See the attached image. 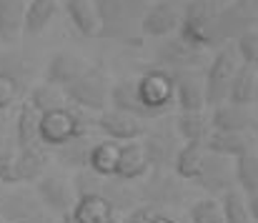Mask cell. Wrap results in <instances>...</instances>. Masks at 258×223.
<instances>
[{
	"label": "cell",
	"instance_id": "obj_25",
	"mask_svg": "<svg viewBox=\"0 0 258 223\" xmlns=\"http://www.w3.org/2000/svg\"><path fill=\"white\" fill-rule=\"evenodd\" d=\"M206 143L201 141H190V143H183V148L175 150L173 155V171L178 178H185V181H193L203 165V158H206Z\"/></svg>",
	"mask_w": 258,
	"mask_h": 223
},
{
	"label": "cell",
	"instance_id": "obj_23",
	"mask_svg": "<svg viewBox=\"0 0 258 223\" xmlns=\"http://www.w3.org/2000/svg\"><path fill=\"white\" fill-rule=\"evenodd\" d=\"M28 0H0V43H15L23 35V15Z\"/></svg>",
	"mask_w": 258,
	"mask_h": 223
},
{
	"label": "cell",
	"instance_id": "obj_9",
	"mask_svg": "<svg viewBox=\"0 0 258 223\" xmlns=\"http://www.w3.org/2000/svg\"><path fill=\"white\" fill-rule=\"evenodd\" d=\"M48 160H50V153L43 143L33 148H20L15 153L10 186H33L43 173H48Z\"/></svg>",
	"mask_w": 258,
	"mask_h": 223
},
{
	"label": "cell",
	"instance_id": "obj_20",
	"mask_svg": "<svg viewBox=\"0 0 258 223\" xmlns=\"http://www.w3.org/2000/svg\"><path fill=\"white\" fill-rule=\"evenodd\" d=\"M60 8V0H28L25 15H23V35H40L50 20L55 18Z\"/></svg>",
	"mask_w": 258,
	"mask_h": 223
},
{
	"label": "cell",
	"instance_id": "obj_27",
	"mask_svg": "<svg viewBox=\"0 0 258 223\" xmlns=\"http://www.w3.org/2000/svg\"><path fill=\"white\" fill-rule=\"evenodd\" d=\"M175 131L178 136L190 143V141H201L206 143L208 133H211V118L206 116V110H196V113H180L175 118Z\"/></svg>",
	"mask_w": 258,
	"mask_h": 223
},
{
	"label": "cell",
	"instance_id": "obj_6",
	"mask_svg": "<svg viewBox=\"0 0 258 223\" xmlns=\"http://www.w3.org/2000/svg\"><path fill=\"white\" fill-rule=\"evenodd\" d=\"M63 93H66V100L73 103L76 108H81L83 113H86V110L103 113V110L108 108L110 83H108V78L100 73V71L88 68L76 83H71L68 88H63Z\"/></svg>",
	"mask_w": 258,
	"mask_h": 223
},
{
	"label": "cell",
	"instance_id": "obj_35",
	"mask_svg": "<svg viewBox=\"0 0 258 223\" xmlns=\"http://www.w3.org/2000/svg\"><path fill=\"white\" fill-rule=\"evenodd\" d=\"M23 223H60V218L53 216V213H48V211H40V213L30 216L28 221H23Z\"/></svg>",
	"mask_w": 258,
	"mask_h": 223
},
{
	"label": "cell",
	"instance_id": "obj_22",
	"mask_svg": "<svg viewBox=\"0 0 258 223\" xmlns=\"http://www.w3.org/2000/svg\"><path fill=\"white\" fill-rule=\"evenodd\" d=\"M118 153H120V143L95 141L88 153V171H93L100 178H113L115 168H118Z\"/></svg>",
	"mask_w": 258,
	"mask_h": 223
},
{
	"label": "cell",
	"instance_id": "obj_33",
	"mask_svg": "<svg viewBox=\"0 0 258 223\" xmlns=\"http://www.w3.org/2000/svg\"><path fill=\"white\" fill-rule=\"evenodd\" d=\"M20 88H23L20 78H15V75L0 71V113H5L8 108H13V105L18 103V98H20Z\"/></svg>",
	"mask_w": 258,
	"mask_h": 223
},
{
	"label": "cell",
	"instance_id": "obj_14",
	"mask_svg": "<svg viewBox=\"0 0 258 223\" xmlns=\"http://www.w3.org/2000/svg\"><path fill=\"white\" fill-rule=\"evenodd\" d=\"M88 61L81 58L78 53H71V50H60V53H53L48 66H45V83L50 85H58V88H68L71 83H76L81 75L86 73Z\"/></svg>",
	"mask_w": 258,
	"mask_h": 223
},
{
	"label": "cell",
	"instance_id": "obj_2",
	"mask_svg": "<svg viewBox=\"0 0 258 223\" xmlns=\"http://www.w3.org/2000/svg\"><path fill=\"white\" fill-rule=\"evenodd\" d=\"M86 118H83V110L78 108H58V110H50V113H43L40 116V123H38V138L45 148H60L66 143H71L73 138L78 136H86Z\"/></svg>",
	"mask_w": 258,
	"mask_h": 223
},
{
	"label": "cell",
	"instance_id": "obj_37",
	"mask_svg": "<svg viewBox=\"0 0 258 223\" xmlns=\"http://www.w3.org/2000/svg\"><path fill=\"white\" fill-rule=\"evenodd\" d=\"M8 188H10V186L0 181V208H3V201H5V193H8Z\"/></svg>",
	"mask_w": 258,
	"mask_h": 223
},
{
	"label": "cell",
	"instance_id": "obj_39",
	"mask_svg": "<svg viewBox=\"0 0 258 223\" xmlns=\"http://www.w3.org/2000/svg\"><path fill=\"white\" fill-rule=\"evenodd\" d=\"M60 223H78L73 218V213H66V216H60Z\"/></svg>",
	"mask_w": 258,
	"mask_h": 223
},
{
	"label": "cell",
	"instance_id": "obj_4",
	"mask_svg": "<svg viewBox=\"0 0 258 223\" xmlns=\"http://www.w3.org/2000/svg\"><path fill=\"white\" fill-rule=\"evenodd\" d=\"M136 93L143 118H158L175 105L173 80L166 71H148L141 78H136Z\"/></svg>",
	"mask_w": 258,
	"mask_h": 223
},
{
	"label": "cell",
	"instance_id": "obj_16",
	"mask_svg": "<svg viewBox=\"0 0 258 223\" xmlns=\"http://www.w3.org/2000/svg\"><path fill=\"white\" fill-rule=\"evenodd\" d=\"M148 168H151V160H148V153L143 148V143H138V141L120 143L118 168H115V176H113V178L128 183V181H136V178L146 176Z\"/></svg>",
	"mask_w": 258,
	"mask_h": 223
},
{
	"label": "cell",
	"instance_id": "obj_19",
	"mask_svg": "<svg viewBox=\"0 0 258 223\" xmlns=\"http://www.w3.org/2000/svg\"><path fill=\"white\" fill-rule=\"evenodd\" d=\"M226 103L243 105V108L258 103V68L241 63V68L236 71V78L231 83V90H228V100Z\"/></svg>",
	"mask_w": 258,
	"mask_h": 223
},
{
	"label": "cell",
	"instance_id": "obj_17",
	"mask_svg": "<svg viewBox=\"0 0 258 223\" xmlns=\"http://www.w3.org/2000/svg\"><path fill=\"white\" fill-rule=\"evenodd\" d=\"M256 141L248 136V133H221V131H211L208 138H206V150L208 153H216V155H223V158H241L246 153H253Z\"/></svg>",
	"mask_w": 258,
	"mask_h": 223
},
{
	"label": "cell",
	"instance_id": "obj_28",
	"mask_svg": "<svg viewBox=\"0 0 258 223\" xmlns=\"http://www.w3.org/2000/svg\"><path fill=\"white\" fill-rule=\"evenodd\" d=\"M93 143H95V141H90L88 133L86 136H78V138H73L71 143L55 148V158H58V163L66 165V168L83 171V168H88V153L93 148Z\"/></svg>",
	"mask_w": 258,
	"mask_h": 223
},
{
	"label": "cell",
	"instance_id": "obj_34",
	"mask_svg": "<svg viewBox=\"0 0 258 223\" xmlns=\"http://www.w3.org/2000/svg\"><path fill=\"white\" fill-rule=\"evenodd\" d=\"M156 216H161V208H156V206H151V203H146V206H133V208L128 211V216H125L123 223H153Z\"/></svg>",
	"mask_w": 258,
	"mask_h": 223
},
{
	"label": "cell",
	"instance_id": "obj_24",
	"mask_svg": "<svg viewBox=\"0 0 258 223\" xmlns=\"http://www.w3.org/2000/svg\"><path fill=\"white\" fill-rule=\"evenodd\" d=\"M71 213L78 223H115V211L103 196H81Z\"/></svg>",
	"mask_w": 258,
	"mask_h": 223
},
{
	"label": "cell",
	"instance_id": "obj_3",
	"mask_svg": "<svg viewBox=\"0 0 258 223\" xmlns=\"http://www.w3.org/2000/svg\"><path fill=\"white\" fill-rule=\"evenodd\" d=\"M238 68H241V58L236 53V45L233 43L223 45L216 53V58L211 61L206 78H203V90H206V105L208 108H216V105L228 100V90H231V83H233Z\"/></svg>",
	"mask_w": 258,
	"mask_h": 223
},
{
	"label": "cell",
	"instance_id": "obj_21",
	"mask_svg": "<svg viewBox=\"0 0 258 223\" xmlns=\"http://www.w3.org/2000/svg\"><path fill=\"white\" fill-rule=\"evenodd\" d=\"M66 10L81 35L86 38L100 35V13L95 0H66Z\"/></svg>",
	"mask_w": 258,
	"mask_h": 223
},
{
	"label": "cell",
	"instance_id": "obj_11",
	"mask_svg": "<svg viewBox=\"0 0 258 223\" xmlns=\"http://www.w3.org/2000/svg\"><path fill=\"white\" fill-rule=\"evenodd\" d=\"M180 18L183 13L171 0H156L148 5V10L141 18V33L148 38H166L180 28Z\"/></svg>",
	"mask_w": 258,
	"mask_h": 223
},
{
	"label": "cell",
	"instance_id": "obj_32",
	"mask_svg": "<svg viewBox=\"0 0 258 223\" xmlns=\"http://www.w3.org/2000/svg\"><path fill=\"white\" fill-rule=\"evenodd\" d=\"M236 53L241 58V63L258 68V30H246L238 35V40L233 43Z\"/></svg>",
	"mask_w": 258,
	"mask_h": 223
},
{
	"label": "cell",
	"instance_id": "obj_31",
	"mask_svg": "<svg viewBox=\"0 0 258 223\" xmlns=\"http://www.w3.org/2000/svg\"><path fill=\"white\" fill-rule=\"evenodd\" d=\"M190 223H223V211H221V201L218 198H203L196 201L188 208Z\"/></svg>",
	"mask_w": 258,
	"mask_h": 223
},
{
	"label": "cell",
	"instance_id": "obj_30",
	"mask_svg": "<svg viewBox=\"0 0 258 223\" xmlns=\"http://www.w3.org/2000/svg\"><path fill=\"white\" fill-rule=\"evenodd\" d=\"M221 211H223V223H251L246 196L238 188L221 196Z\"/></svg>",
	"mask_w": 258,
	"mask_h": 223
},
{
	"label": "cell",
	"instance_id": "obj_38",
	"mask_svg": "<svg viewBox=\"0 0 258 223\" xmlns=\"http://www.w3.org/2000/svg\"><path fill=\"white\" fill-rule=\"evenodd\" d=\"M153 223H175V221H173V218H168V216H163V213H161V216H156V218H153Z\"/></svg>",
	"mask_w": 258,
	"mask_h": 223
},
{
	"label": "cell",
	"instance_id": "obj_15",
	"mask_svg": "<svg viewBox=\"0 0 258 223\" xmlns=\"http://www.w3.org/2000/svg\"><path fill=\"white\" fill-rule=\"evenodd\" d=\"M208 118H211V131H221V133H248L251 128H258L256 116L248 108L233 103L216 105Z\"/></svg>",
	"mask_w": 258,
	"mask_h": 223
},
{
	"label": "cell",
	"instance_id": "obj_12",
	"mask_svg": "<svg viewBox=\"0 0 258 223\" xmlns=\"http://www.w3.org/2000/svg\"><path fill=\"white\" fill-rule=\"evenodd\" d=\"M98 131H103L108 136V141L115 143H128V141H138L143 136V126L136 116L115 110V108H105L103 113H98L95 118Z\"/></svg>",
	"mask_w": 258,
	"mask_h": 223
},
{
	"label": "cell",
	"instance_id": "obj_8",
	"mask_svg": "<svg viewBox=\"0 0 258 223\" xmlns=\"http://www.w3.org/2000/svg\"><path fill=\"white\" fill-rule=\"evenodd\" d=\"M193 181L198 183V188H203L208 193H216V196H223V193L236 188L233 160L223 158V155H216V153H206L203 165H201V171Z\"/></svg>",
	"mask_w": 258,
	"mask_h": 223
},
{
	"label": "cell",
	"instance_id": "obj_36",
	"mask_svg": "<svg viewBox=\"0 0 258 223\" xmlns=\"http://www.w3.org/2000/svg\"><path fill=\"white\" fill-rule=\"evenodd\" d=\"M246 206H248V213H251V223H258V191L246 196Z\"/></svg>",
	"mask_w": 258,
	"mask_h": 223
},
{
	"label": "cell",
	"instance_id": "obj_40",
	"mask_svg": "<svg viewBox=\"0 0 258 223\" xmlns=\"http://www.w3.org/2000/svg\"><path fill=\"white\" fill-rule=\"evenodd\" d=\"M256 146H258V138H256Z\"/></svg>",
	"mask_w": 258,
	"mask_h": 223
},
{
	"label": "cell",
	"instance_id": "obj_5",
	"mask_svg": "<svg viewBox=\"0 0 258 223\" xmlns=\"http://www.w3.org/2000/svg\"><path fill=\"white\" fill-rule=\"evenodd\" d=\"M156 3V0H153ZM100 13V35L108 38H125L128 30L138 23V13L148 10V0H95Z\"/></svg>",
	"mask_w": 258,
	"mask_h": 223
},
{
	"label": "cell",
	"instance_id": "obj_7",
	"mask_svg": "<svg viewBox=\"0 0 258 223\" xmlns=\"http://www.w3.org/2000/svg\"><path fill=\"white\" fill-rule=\"evenodd\" d=\"M33 191L38 196V201L43 203V208L53 216H66L76 208V188H73V181H68L66 176L60 173H43L35 183H33Z\"/></svg>",
	"mask_w": 258,
	"mask_h": 223
},
{
	"label": "cell",
	"instance_id": "obj_18",
	"mask_svg": "<svg viewBox=\"0 0 258 223\" xmlns=\"http://www.w3.org/2000/svg\"><path fill=\"white\" fill-rule=\"evenodd\" d=\"M38 123H40V113L28 105L25 100L20 103L18 108V116L13 121V138H15V148H33V146H40V138H38Z\"/></svg>",
	"mask_w": 258,
	"mask_h": 223
},
{
	"label": "cell",
	"instance_id": "obj_10",
	"mask_svg": "<svg viewBox=\"0 0 258 223\" xmlns=\"http://www.w3.org/2000/svg\"><path fill=\"white\" fill-rule=\"evenodd\" d=\"M45 211L43 203L38 201L33 186H10L0 208V221L3 223H23L30 216Z\"/></svg>",
	"mask_w": 258,
	"mask_h": 223
},
{
	"label": "cell",
	"instance_id": "obj_26",
	"mask_svg": "<svg viewBox=\"0 0 258 223\" xmlns=\"http://www.w3.org/2000/svg\"><path fill=\"white\" fill-rule=\"evenodd\" d=\"M25 103L28 105H33L40 116L43 113H50V110H58V108H66V93H63V88H58V85H50V83H35L33 88H30V93H28V98H25Z\"/></svg>",
	"mask_w": 258,
	"mask_h": 223
},
{
	"label": "cell",
	"instance_id": "obj_1",
	"mask_svg": "<svg viewBox=\"0 0 258 223\" xmlns=\"http://www.w3.org/2000/svg\"><path fill=\"white\" fill-rule=\"evenodd\" d=\"M243 0H190L180 18V40L196 50L223 45L228 35L253 23L251 8H238Z\"/></svg>",
	"mask_w": 258,
	"mask_h": 223
},
{
	"label": "cell",
	"instance_id": "obj_13",
	"mask_svg": "<svg viewBox=\"0 0 258 223\" xmlns=\"http://www.w3.org/2000/svg\"><path fill=\"white\" fill-rule=\"evenodd\" d=\"M175 105L180 113H196L206 108V90H203V78L193 71H175L171 75Z\"/></svg>",
	"mask_w": 258,
	"mask_h": 223
},
{
	"label": "cell",
	"instance_id": "obj_29",
	"mask_svg": "<svg viewBox=\"0 0 258 223\" xmlns=\"http://www.w3.org/2000/svg\"><path fill=\"white\" fill-rule=\"evenodd\" d=\"M233 176L236 186L243 196H251L258 191V153H246L233 160Z\"/></svg>",
	"mask_w": 258,
	"mask_h": 223
}]
</instances>
